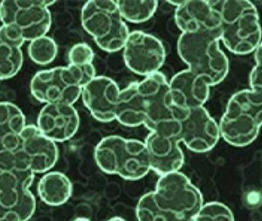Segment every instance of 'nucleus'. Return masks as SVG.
Returning a JSON list of instances; mask_svg holds the SVG:
<instances>
[{"label": "nucleus", "mask_w": 262, "mask_h": 221, "mask_svg": "<svg viewBox=\"0 0 262 221\" xmlns=\"http://www.w3.org/2000/svg\"><path fill=\"white\" fill-rule=\"evenodd\" d=\"M37 192L39 200L50 206L67 203L73 194V184L69 176L60 171L50 170L40 178Z\"/></svg>", "instance_id": "aec40b11"}, {"label": "nucleus", "mask_w": 262, "mask_h": 221, "mask_svg": "<svg viewBox=\"0 0 262 221\" xmlns=\"http://www.w3.org/2000/svg\"><path fill=\"white\" fill-rule=\"evenodd\" d=\"M194 221H235L232 210L225 204L212 201L203 204Z\"/></svg>", "instance_id": "cd10ccee"}, {"label": "nucleus", "mask_w": 262, "mask_h": 221, "mask_svg": "<svg viewBox=\"0 0 262 221\" xmlns=\"http://www.w3.org/2000/svg\"><path fill=\"white\" fill-rule=\"evenodd\" d=\"M138 90L145 106L143 125L149 132L179 139L180 118L184 112L173 106L169 91V81L161 72L143 78Z\"/></svg>", "instance_id": "20e7f679"}, {"label": "nucleus", "mask_w": 262, "mask_h": 221, "mask_svg": "<svg viewBox=\"0 0 262 221\" xmlns=\"http://www.w3.org/2000/svg\"><path fill=\"white\" fill-rule=\"evenodd\" d=\"M126 138L107 136L102 138L95 149V160L99 169L108 175H117L126 145Z\"/></svg>", "instance_id": "412c9836"}, {"label": "nucleus", "mask_w": 262, "mask_h": 221, "mask_svg": "<svg viewBox=\"0 0 262 221\" xmlns=\"http://www.w3.org/2000/svg\"><path fill=\"white\" fill-rule=\"evenodd\" d=\"M211 87L206 78L188 69L177 73L169 81L173 106L183 112L205 107Z\"/></svg>", "instance_id": "ddd939ff"}, {"label": "nucleus", "mask_w": 262, "mask_h": 221, "mask_svg": "<svg viewBox=\"0 0 262 221\" xmlns=\"http://www.w3.org/2000/svg\"><path fill=\"white\" fill-rule=\"evenodd\" d=\"M73 221H91L90 218H84V217H79V218H76L75 219H74Z\"/></svg>", "instance_id": "c9c22d12"}, {"label": "nucleus", "mask_w": 262, "mask_h": 221, "mask_svg": "<svg viewBox=\"0 0 262 221\" xmlns=\"http://www.w3.org/2000/svg\"><path fill=\"white\" fill-rule=\"evenodd\" d=\"M35 174L28 168L0 172V206L13 210L22 196L30 190Z\"/></svg>", "instance_id": "a211bd4d"}, {"label": "nucleus", "mask_w": 262, "mask_h": 221, "mask_svg": "<svg viewBox=\"0 0 262 221\" xmlns=\"http://www.w3.org/2000/svg\"><path fill=\"white\" fill-rule=\"evenodd\" d=\"M220 42V37L211 33H181L177 43L188 69L206 78L211 87L221 83L229 72V60Z\"/></svg>", "instance_id": "7ed1b4c3"}, {"label": "nucleus", "mask_w": 262, "mask_h": 221, "mask_svg": "<svg viewBox=\"0 0 262 221\" xmlns=\"http://www.w3.org/2000/svg\"><path fill=\"white\" fill-rule=\"evenodd\" d=\"M174 18L182 33H211L220 37L219 15L211 1L185 0L175 10Z\"/></svg>", "instance_id": "2eb2a0df"}, {"label": "nucleus", "mask_w": 262, "mask_h": 221, "mask_svg": "<svg viewBox=\"0 0 262 221\" xmlns=\"http://www.w3.org/2000/svg\"><path fill=\"white\" fill-rule=\"evenodd\" d=\"M144 144L149 152L151 170L159 176L180 171L185 164V155L179 138L149 132Z\"/></svg>", "instance_id": "dca6fc26"}, {"label": "nucleus", "mask_w": 262, "mask_h": 221, "mask_svg": "<svg viewBox=\"0 0 262 221\" xmlns=\"http://www.w3.org/2000/svg\"><path fill=\"white\" fill-rule=\"evenodd\" d=\"M254 53L255 66L249 75V86L253 92L262 93V45L256 48Z\"/></svg>", "instance_id": "c756f323"}, {"label": "nucleus", "mask_w": 262, "mask_h": 221, "mask_svg": "<svg viewBox=\"0 0 262 221\" xmlns=\"http://www.w3.org/2000/svg\"><path fill=\"white\" fill-rule=\"evenodd\" d=\"M219 124L221 138L231 146H248L256 140L262 125V93L244 90L227 102Z\"/></svg>", "instance_id": "f03ea898"}, {"label": "nucleus", "mask_w": 262, "mask_h": 221, "mask_svg": "<svg viewBox=\"0 0 262 221\" xmlns=\"http://www.w3.org/2000/svg\"><path fill=\"white\" fill-rule=\"evenodd\" d=\"M122 50L127 68L143 77L160 72L166 59L161 40L143 31L130 32Z\"/></svg>", "instance_id": "1a4fd4ad"}, {"label": "nucleus", "mask_w": 262, "mask_h": 221, "mask_svg": "<svg viewBox=\"0 0 262 221\" xmlns=\"http://www.w3.org/2000/svg\"><path fill=\"white\" fill-rule=\"evenodd\" d=\"M0 172H1V170H0Z\"/></svg>", "instance_id": "e433bc0d"}, {"label": "nucleus", "mask_w": 262, "mask_h": 221, "mask_svg": "<svg viewBox=\"0 0 262 221\" xmlns=\"http://www.w3.org/2000/svg\"><path fill=\"white\" fill-rule=\"evenodd\" d=\"M120 89L113 79L96 75L81 90V97L86 109L101 123L115 121V109Z\"/></svg>", "instance_id": "4468645a"}, {"label": "nucleus", "mask_w": 262, "mask_h": 221, "mask_svg": "<svg viewBox=\"0 0 262 221\" xmlns=\"http://www.w3.org/2000/svg\"><path fill=\"white\" fill-rule=\"evenodd\" d=\"M20 151L25 165L34 174L52 170L59 159V149L34 124H27L19 135Z\"/></svg>", "instance_id": "9b49d317"}, {"label": "nucleus", "mask_w": 262, "mask_h": 221, "mask_svg": "<svg viewBox=\"0 0 262 221\" xmlns=\"http://www.w3.org/2000/svg\"><path fill=\"white\" fill-rule=\"evenodd\" d=\"M220 139L219 124L205 107L182 115L179 141L192 152H209L217 145Z\"/></svg>", "instance_id": "9d476101"}, {"label": "nucleus", "mask_w": 262, "mask_h": 221, "mask_svg": "<svg viewBox=\"0 0 262 221\" xmlns=\"http://www.w3.org/2000/svg\"><path fill=\"white\" fill-rule=\"evenodd\" d=\"M122 19L133 24H141L155 15L158 8L156 0H116Z\"/></svg>", "instance_id": "4be33fe9"}, {"label": "nucleus", "mask_w": 262, "mask_h": 221, "mask_svg": "<svg viewBox=\"0 0 262 221\" xmlns=\"http://www.w3.org/2000/svg\"><path fill=\"white\" fill-rule=\"evenodd\" d=\"M94 59L95 53L92 48L89 44L83 42L73 46L68 54L69 65L74 66H84L93 64Z\"/></svg>", "instance_id": "c85d7f7f"}, {"label": "nucleus", "mask_w": 262, "mask_h": 221, "mask_svg": "<svg viewBox=\"0 0 262 221\" xmlns=\"http://www.w3.org/2000/svg\"><path fill=\"white\" fill-rule=\"evenodd\" d=\"M0 221H19V218L14 211L0 206Z\"/></svg>", "instance_id": "2f4dec72"}, {"label": "nucleus", "mask_w": 262, "mask_h": 221, "mask_svg": "<svg viewBox=\"0 0 262 221\" xmlns=\"http://www.w3.org/2000/svg\"><path fill=\"white\" fill-rule=\"evenodd\" d=\"M82 85L72 67L40 70L30 81L33 98L43 104L74 105L81 97Z\"/></svg>", "instance_id": "6e6552de"}, {"label": "nucleus", "mask_w": 262, "mask_h": 221, "mask_svg": "<svg viewBox=\"0 0 262 221\" xmlns=\"http://www.w3.org/2000/svg\"><path fill=\"white\" fill-rule=\"evenodd\" d=\"M153 194L160 209L175 217L194 218L204 204L201 191L181 171L160 176Z\"/></svg>", "instance_id": "0eeeda50"}, {"label": "nucleus", "mask_w": 262, "mask_h": 221, "mask_svg": "<svg viewBox=\"0 0 262 221\" xmlns=\"http://www.w3.org/2000/svg\"><path fill=\"white\" fill-rule=\"evenodd\" d=\"M0 41L6 42L21 48L25 44L24 40L19 36L17 31L11 26L6 25H1L0 27Z\"/></svg>", "instance_id": "7c9ffc66"}, {"label": "nucleus", "mask_w": 262, "mask_h": 221, "mask_svg": "<svg viewBox=\"0 0 262 221\" xmlns=\"http://www.w3.org/2000/svg\"><path fill=\"white\" fill-rule=\"evenodd\" d=\"M185 0H169V1H167L168 3L170 4V5H172L173 6H175L176 8L179 7V6H182L183 4L185 3Z\"/></svg>", "instance_id": "72a5a7b5"}, {"label": "nucleus", "mask_w": 262, "mask_h": 221, "mask_svg": "<svg viewBox=\"0 0 262 221\" xmlns=\"http://www.w3.org/2000/svg\"><path fill=\"white\" fill-rule=\"evenodd\" d=\"M81 26L102 51L116 53L123 49L129 35L116 0H90L81 10Z\"/></svg>", "instance_id": "39448f33"}, {"label": "nucleus", "mask_w": 262, "mask_h": 221, "mask_svg": "<svg viewBox=\"0 0 262 221\" xmlns=\"http://www.w3.org/2000/svg\"><path fill=\"white\" fill-rule=\"evenodd\" d=\"M51 0H3L0 2V22L13 27L25 42L46 36L52 27Z\"/></svg>", "instance_id": "423d86ee"}, {"label": "nucleus", "mask_w": 262, "mask_h": 221, "mask_svg": "<svg viewBox=\"0 0 262 221\" xmlns=\"http://www.w3.org/2000/svg\"><path fill=\"white\" fill-rule=\"evenodd\" d=\"M37 128L46 138L64 143L75 137L80 128V117L74 105L44 104L37 118Z\"/></svg>", "instance_id": "f8f14e48"}, {"label": "nucleus", "mask_w": 262, "mask_h": 221, "mask_svg": "<svg viewBox=\"0 0 262 221\" xmlns=\"http://www.w3.org/2000/svg\"><path fill=\"white\" fill-rule=\"evenodd\" d=\"M107 221H127L124 218H122V217H119V216H116V217H113V218H111L110 219H107Z\"/></svg>", "instance_id": "f704fd0d"}, {"label": "nucleus", "mask_w": 262, "mask_h": 221, "mask_svg": "<svg viewBox=\"0 0 262 221\" xmlns=\"http://www.w3.org/2000/svg\"><path fill=\"white\" fill-rule=\"evenodd\" d=\"M27 168L21 155L19 136L0 139V170Z\"/></svg>", "instance_id": "a878e982"}, {"label": "nucleus", "mask_w": 262, "mask_h": 221, "mask_svg": "<svg viewBox=\"0 0 262 221\" xmlns=\"http://www.w3.org/2000/svg\"><path fill=\"white\" fill-rule=\"evenodd\" d=\"M27 54L30 60L39 66H48L56 59L58 46L51 37H39L29 42Z\"/></svg>", "instance_id": "393cba45"}, {"label": "nucleus", "mask_w": 262, "mask_h": 221, "mask_svg": "<svg viewBox=\"0 0 262 221\" xmlns=\"http://www.w3.org/2000/svg\"><path fill=\"white\" fill-rule=\"evenodd\" d=\"M136 214L138 221H167L168 217L156 202L153 191L140 197L136 207Z\"/></svg>", "instance_id": "bb28decb"}, {"label": "nucleus", "mask_w": 262, "mask_h": 221, "mask_svg": "<svg viewBox=\"0 0 262 221\" xmlns=\"http://www.w3.org/2000/svg\"><path fill=\"white\" fill-rule=\"evenodd\" d=\"M151 170L149 152L144 142L127 139L118 176L128 181H137Z\"/></svg>", "instance_id": "6ab92c4d"}, {"label": "nucleus", "mask_w": 262, "mask_h": 221, "mask_svg": "<svg viewBox=\"0 0 262 221\" xmlns=\"http://www.w3.org/2000/svg\"><path fill=\"white\" fill-rule=\"evenodd\" d=\"M220 21V41L232 54H253L261 44L256 7L248 0L211 1Z\"/></svg>", "instance_id": "f257e3e1"}, {"label": "nucleus", "mask_w": 262, "mask_h": 221, "mask_svg": "<svg viewBox=\"0 0 262 221\" xmlns=\"http://www.w3.org/2000/svg\"><path fill=\"white\" fill-rule=\"evenodd\" d=\"M115 120L128 128H136L144 124L145 106L137 81L131 82L123 90H120L115 109Z\"/></svg>", "instance_id": "f3484780"}, {"label": "nucleus", "mask_w": 262, "mask_h": 221, "mask_svg": "<svg viewBox=\"0 0 262 221\" xmlns=\"http://www.w3.org/2000/svg\"><path fill=\"white\" fill-rule=\"evenodd\" d=\"M26 126V116L17 105L0 102V139L18 137Z\"/></svg>", "instance_id": "5701e85b"}, {"label": "nucleus", "mask_w": 262, "mask_h": 221, "mask_svg": "<svg viewBox=\"0 0 262 221\" xmlns=\"http://www.w3.org/2000/svg\"><path fill=\"white\" fill-rule=\"evenodd\" d=\"M167 221H194L193 218H183V217H175L168 214Z\"/></svg>", "instance_id": "473e14b6"}, {"label": "nucleus", "mask_w": 262, "mask_h": 221, "mask_svg": "<svg viewBox=\"0 0 262 221\" xmlns=\"http://www.w3.org/2000/svg\"><path fill=\"white\" fill-rule=\"evenodd\" d=\"M24 55L21 48L0 41V81L10 80L23 67Z\"/></svg>", "instance_id": "b1692460"}]
</instances>
